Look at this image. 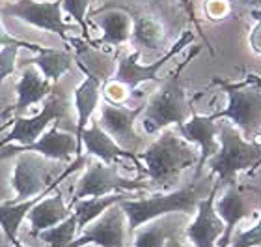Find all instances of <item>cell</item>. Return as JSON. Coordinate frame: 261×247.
I'll return each mask as SVG.
<instances>
[{"label": "cell", "instance_id": "44dd1931", "mask_svg": "<svg viewBox=\"0 0 261 247\" xmlns=\"http://www.w3.org/2000/svg\"><path fill=\"white\" fill-rule=\"evenodd\" d=\"M177 214H168L138 227L133 232V247H166L172 236H177L183 227V219Z\"/></svg>", "mask_w": 261, "mask_h": 247}, {"label": "cell", "instance_id": "9c48e42d", "mask_svg": "<svg viewBox=\"0 0 261 247\" xmlns=\"http://www.w3.org/2000/svg\"><path fill=\"white\" fill-rule=\"evenodd\" d=\"M192 41H194V32L187 30V32L183 34L172 47H170V51L164 53V56H161L159 60L151 62V64H147V66H144V64L138 62V58H140V51H135V53L123 56V58L118 62V68H116V73L112 79L121 82V84H125L130 92H133L135 88L140 86L142 82L157 81L159 79L157 75L164 68V64H166L168 60H172L177 53H181V51L185 49L187 45H191Z\"/></svg>", "mask_w": 261, "mask_h": 247}, {"label": "cell", "instance_id": "1f68e13d", "mask_svg": "<svg viewBox=\"0 0 261 247\" xmlns=\"http://www.w3.org/2000/svg\"><path fill=\"white\" fill-rule=\"evenodd\" d=\"M8 45H17V47H24V49H30V51H36L39 49L38 43H30V41H22V39H17L13 38L10 32H6L4 25L0 23V47H8Z\"/></svg>", "mask_w": 261, "mask_h": 247}, {"label": "cell", "instance_id": "7402d4cb", "mask_svg": "<svg viewBox=\"0 0 261 247\" xmlns=\"http://www.w3.org/2000/svg\"><path fill=\"white\" fill-rule=\"evenodd\" d=\"M97 25L103 30L99 43L114 45V47L123 45L125 41H129L133 34V17L123 8H114L101 13L97 17Z\"/></svg>", "mask_w": 261, "mask_h": 247}, {"label": "cell", "instance_id": "603a6c76", "mask_svg": "<svg viewBox=\"0 0 261 247\" xmlns=\"http://www.w3.org/2000/svg\"><path fill=\"white\" fill-rule=\"evenodd\" d=\"M130 17H133V34H130L133 43L142 49H161L166 41V30L163 23L147 13H133Z\"/></svg>", "mask_w": 261, "mask_h": 247}, {"label": "cell", "instance_id": "74e56055", "mask_svg": "<svg viewBox=\"0 0 261 247\" xmlns=\"http://www.w3.org/2000/svg\"><path fill=\"white\" fill-rule=\"evenodd\" d=\"M10 126H13V118H11V120H10V122H4V124H2V126H0V133L4 131L6 127H10Z\"/></svg>", "mask_w": 261, "mask_h": 247}, {"label": "cell", "instance_id": "e575fe53", "mask_svg": "<svg viewBox=\"0 0 261 247\" xmlns=\"http://www.w3.org/2000/svg\"><path fill=\"white\" fill-rule=\"evenodd\" d=\"M243 84H256V86H261V75H256V73H250L246 75L245 81H241Z\"/></svg>", "mask_w": 261, "mask_h": 247}, {"label": "cell", "instance_id": "f1b7e54d", "mask_svg": "<svg viewBox=\"0 0 261 247\" xmlns=\"http://www.w3.org/2000/svg\"><path fill=\"white\" fill-rule=\"evenodd\" d=\"M231 247H261V215L248 231H241L231 236Z\"/></svg>", "mask_w": 261, "mask_h": 247}, {"label": "cell", "instance_id": "d590c367", "mask_svg": "<svg viewBox=\"0 0 261 247\" xmlns=\"http://www.w3.org/2000/svg\"><path fill=\"white\" fill-rule=\"evenodd\" d=\"M166 247H191V245H187V243L181 242L179 234H177V236H172V238H170L168 242H166Z\"/></svg>", "mask_w": 261, "mask_h": 247}, {"label": "cell", "instance_id": "4316f807", "mask_svg": "<svg viewBox=\"0 0 261 247\" xmlns=\"http://www.w3.org/2000/svg\"><path fill=\"white\" fill-rule=\"evenodd\" d=\"M76 232H79V221L76 215L71 212L69 217H65L62 223L50 227L47 231L39 232L38 238L49 247H67L76 238Z\"/></svg>", "mask_w": 261, "mask_h": 247}, {"label": "cell", "instance_id": "2e32d148", "mask_svg": "<svg viewBox=\"0 0 261 247\" xmlns=\"http://www.w3.org/2000/svg\"><path fill=\"white\" fill-rule=\"evenodd\" d=\"M215 210L220 215V219L224 221V232L217 245L229 247L235 227L239 225L243 219H248L252 214V206L248 203V197H246V193L241 189L237 182L229 184V186L224 187L222 195L215 200Z\"/></svg>", "mask_w": 261, "mask_h": 247}, {"label": "cell", "instance_id": "d6986e66", "mask_svg": "<svg viewBox=\"0 0 261 247\" xmlns=\"http://www.w3.org/2000/svg\"><path fill=\"white\" fill-rule=\"evenodd\" d=\"M79 68L84 72V81L75 88V96H73L76 110V141L81 139L82 131L88 127V122L92 120L93 113L99 107V99H101V81H99V77L81 62H79ZM79 152H81V146H79Z\"/></svg>", "mask_w": 261, "mask_h": 247}, {"label": "cell", "instance_id": "3957f363", "mask_svg": "<svg viewBox=\"0 0 261 247\" xmlns=\"http://www.w3.org/2000/svg\"><path fill=\"white\" fill-rule=\"evenodd\" d=\"M261 163V143L246 141L243 133L231 124L222 122L218 127V152L207 161L211 174H217V184L226 187L237 182V176L252 170Z\"/></svg>", "mask_w": 261, "mask_h": 247}, {"label": "cell", "instance_id": "9a60e30c", "mask_svg": "<svg viewBox=\"0 0 261 247\" xmlns=\"http://www.w3.org/2000/svg\"><path fill=\"white\" fill-rule=\"evenodd\" d=\"M211 115H198L192 110L191 118L177 126L181 137L192 143L194 146H198L200 150V158L196 163V174L194 178L198 180L201 169L207 165V161L211 160L213 155L218 152V126Z\"/></svg>", "mask_w": 261, "mask_h": 247}, {"label": "cell", "instance_id": "7c38bea8", "mask_svg": "<svg viewBox=\"0 0 261 247\" xmlns=\"http://www.w3.org/2000/svg\"><path fill=\"white\" fill-rule=\"evenodd\" d=\"M19 152H36L53 161H69L73 155H81L79 152V141L71 133L60 131L58 120L53 122L47 131L41 133V137L27 146H2L0 148V160H6L10 155H15Z\"/></svg>", "mask_w": 261, "mask_h": 247}, {"label": "cell", "instance_id": "ac0fdd59", "mask_svg": "<svg viewBox=\"0 0 261 247\" xmlns=\"http://www.w3.org/2000/svg\"><path fill=\"white\" fill-rule=\"evenodd\" d=\"M53 90H55V84L49 79H45L34 64H27L15 86L17 103L11 109L6 110L4 116L10 115V113H13V116H21L22 110H27L28 107L45 101L53 94Z\"/></svg>", "mask_w": 261, "mask_h": 247}, {"label": "cell", "instance_id": "4fadbf2b", "mask_svg": "<svg viewBox=\"0 0 261 247\" xmlns=\"http://www.w3.org/2000/svg\"><path fill=\"white\" fill-rule=\"evenodd\" d=\"M218 189H220L218 184L211 187L207 197L198 203L194 219L183 229V234L192 243V247H218L217 243L224 232V221L215 210Z\"/></svg>", "mask_w": 261, "mask_h": 247}, {"label": "cell", "instance_id": "e0dca14e", "mask_svg": "<svg viewBox=\"0 0 261 247\" xmlns=\"http://www.w3.org/2000/svg\"><path fill=\"white\" fill-rule=\"evenodd\" d=\"M79 146H81V150H86L88 155H93V158H97L99 161H103L107 165H116L123 160H130L138 163V158H136L135 152L121 148L120 144L101 127L99 120H93L92 126L82 131L81 139H79Z\"/></svg>", "mask_w": 261, "mask_h": 247}, {"label": "cell", "instance_id": "83f0119b", "mask_svg": "<svg viewBox=\"0 0 261 247\" xmlns=\"http://www.w3.org/2000/svg\"><path fill=\"white\" fill-rule=\"evenodd\" d=\"M92 0H62V10L69 13L79 25H81L84 36H88V25H86V11L90 8Z\"/></svg>", "mask_w": 261, "mask_h": 247}, {"label": "cell", "instance_id": "277c9868", "mask_svg": "<svg viewBox=\"0 0 261 247\" xmlns=\"http://www.w3.org/2000/svg\"><path fill=\"white\" fill-rule=\"evenodd\" d=\"M201 198L203 197H201L198 182L194 178L191 184L177 187V189H172V191H161L144 198L127 197L121 200L120 206L125 212L127 231L133 234L138 227L146 225V223L157 219V217H163V215L196 214L198 203H200Z\"/></svg>", "mask_w": 261, "mask_h": 247}, {"label": "cell", "instance_id": "d4e9b609", "mask_svg": "<svg viewBox=\"0 0 261 247\" xmlns=\"http://www.w3.org/2000/svg\"><path fill=\"white\" fill-rule=\"evenodd\" d=\"M49 193H43V195H38V197L27 198V200H19V203H2L0 204V227L4 231L6 238L10 240V243H13L15 247H24L19 238H17V232H19V227L24 219H27L28 212L32 210V206L38 200H41L43 197H47Z\"/></svg>", "mask_w": 261, "mask_h": 247}, {"label": "cell", "instance_id": "d6a6232c", "mask_svg": "<svg viewBox=\"0 0 261 247\" xmlns=\"http://www.w3.org/2000/svg\"><path fill=\"white\" fill-rule=\"evenodd\" d=\"M248 43H250L252 51H254L256 55L261 56V13H259V19H257V23L254 25V28H252L250 38H248Z\"/></svg>", "mask_w": 261, "mask_h": 247}, {"label": "cell", "instance_id": "836d02e7", "mask_svg": "<svg viewBox=\"0 0 261 247\" xmlns=\"http://www.w3.org/2000/svg\"><path fill=\"white\" fill-rule=\"evenodd\" d=\"M179 4L183 6V10L187 11L189 19H191V21H194L196 25H198V21H196V15H194V6H192V0H179Z\"/></svg>", "mask_w": 261, "mask_h": 247}, {"label": "cell", "instance_id": "8d00e7d4", "mask_svg": "<svg viewBox=\"0 0 261 247\" xmlns=\"http://www.w3.org/2000/svg\"><path fill=\"white\" fill-rule=\"evenodd\" d=\"M243 4L252 6V8H261V0H241Z\"/></svg>", "mask_w": 261, "mask_h": 247}, {"label": "cell", "instance_id": "f35d334b", "mask_svg": "<svg viewBox=\"0 0 261 247\" xmlns=\"http://www.w3.org/2000/svg\"><path fill=\"white\" fill-rule=\"evenodd\" d=\"M0 148H2V146H0Z\"/></svg>", "mask_w": 261, "mask_h": 247}, {"label": "cell", "instance_id": "ba28073f", "mask_svg": "<svg viewBox=\"0 0 261 247\" xmlns=\"http://www.w3.org/2000/svg\"><path fill=\"white\" fill-rule=\"evenodd\" d=\"M67 115V103L65 98L62 96L58 90H53L49 98L45 99L43 107L38 115L24 118V116H13V127L11 131L6 135L4 139H0V146H6L10 143H17L21 146L34 143L41 137V133L47 129V126H50L53 122L60 120Z\"/></svg>", "mask_w": 261, "mask_h": 247}, {"label": "cell", "instance_id": "5b68a950", "mask_svg": "<svg viewBox=\"0 0 261 247\" xmlns=\"http://www.w3.org/2000/svg\"><path fill=\"white\" fill-rule=\"evenodd\" d=\"M215 84L228 94V105L211 113V116L215 120L231 122L246 141H256L261 135V86L222 79H217Z\"/></svg>", "mask_w": 261, "mask_h": 247}, {"label": "cell", "instance_id": "f546056e", "mask_svg": "<svg viewBox=\"0 0 261 247\" xmlns=\"http://www.w3.org/2000/svg\"><path fill=\"white\" fill-rule=\"evenodd\" d=\"M17 45H8L0 49V84L6 81V77H10L11 73H15L17 70V55H19Z\"/></svg>", "mask_w": 261, "mask_h": 247}, {"label": "cell", "instance_id": "30bf717a", "mask_svg": "<svg viewBox=\"0 0 261 247\" xmlns=\"http://www.w3.org/2000/svg\"><path fill=\"white\" fill-rule=\"evenodd\" d=\"M127 217L120 203L93 219L67 247H125Z\"/></svg>", "mask_w": 261, "mask_h": 247}, {"label": "cell", "instance_id": "7a4b0ae2", "mask_svg": "<svg viewBox=\"0 0 261 247\" xmlns=\"http://www.w3.org/2000/svg\"><path fill=\"white\" fill-rule=\"evenodd\" d=\"M198 53H200V47H194L185 58V62H181L179 66L170 73L168 79L161 84L157 92L149 98L140 120L146 133L155 135V133L163 131L170 126H181L191 118L192 109L189 99H187L185 84H183L181 75L185 72V68L189 66V62Z\"/></svg>", "mask_w": 261, "mask_h": 247}, {"label": "cell", "instance_id": "8fae6325", "mask_svg": "<svg viewBox=\"0 0 261 247\" xmlns=\"http://www.w3.org/2000/svg\"><path fill=\"white\" fill-rule=\"evenodd\" d=\"M2 11L6 15L17 17L36 28L58 34L64 41H71L67 36L69 27L65 25L62 17V0H50V2L17 0V2H10Z\"/></svg>", "mask_w": 261, "mask_h": 247}, {"label": "cell", "instance_id": "52a82bcc", "mask_svg": "<svg viewBox=\"0 0 261 247\" xmlns=\"http://www.w3.org/2000/svg\"><path fill=\"white\" fill-rule=\"evenodd\" d=\"M147 187H149V184L142 182L140 178L133 180V178L121 176L118 163L107 165L97 160L86 167V172L82 174V178L76 184L69 204H73L79 198L103 197V195H110V193H129L138 191V189H147Z\"/></svg>", "mask_w": 261, "mask_h": 247}, {"label": "cell", "instance_id": "6da1fadb", "mask_svg": "<svg viewBox=\"0 0 261 247\" xmlns=\"http://www.w3.org/2000/svg\"><path fill=\"white\" fill-rule=\"evenodd\" d=\"M138 161L146 165V174L155 189L172 191L179 184L181 174L198 163V150L179 133L166 127L144 152L136 154Z\"/></svg>", "mask_w": 261, "mask_h": 247}, {"label": "cell", "instance_id": "4dcf8cb0", "mask_svg": "<svg viewBox=\"0 0 261 247\" xmlns=\"http://www.w3.org/2000/svg\"><path fill=\"white\" fill-rule=\"evenodd\" d=\"M105 96V101L107 103H112V105H123L129 99L130 96V90L125 86V84H121V82L114 81V79H110L107 84H105L103 92Z\"/></svg>", "mask_w": 261, "mask_h": 247}, {"label": "cell", "instance_id": "484cf974", "mask_svg": "<svg viewBox=\"0 0 261 247\" xmlns=\"http://www.w3.org/2000/svg\"><path fill=\"white\" fill-rule=\"evenodd\" d=\"M127 197H129L127 193H110V195H103V197L79 198L73 204H69L73 214L76 215V221H79V231L82 232L93 219H97L99 215L107 212L110 206L121 203Z\"/></svg>", "mask_w": 261, "mask_h": 247}, {"label": "cell", "instance_id": "cb8c5ba5", "mask_svg": "<svg viewBox=\"0 0 261 247\" xmlns=\"http://www.w3.org/2000/svg\"><path fill=\"white\" fill-rule=\"evenodd\" d=\"M28 62L38 68L45 79H49L53 84H56L60 81V77H64L65 73L73 68L75 58L67 51H58L39 45V49L36 51V56L30 58Z\"/></svg>", "mask_w": 261, "mask_h": 247}, {"label": "cell", "instance_id": "5bb4252c", "mask_svg": "<svg viewBox=\"0 0 261 247\" xmlns=\"http://www.w3.org/2000/svg\"><path fill=\"white\" fill-rule=\"evenodd\" d=\"M144 107L146 105L129 109L125 105H112L105 101V105L101 107L99 124L121 148L129 150V152H138L142 144V137L136 133L135 122L144 113Z\"/></svg>", "mask_w": 261, "mask_h": 247}, {"label": "cell", "instance_id": "8992f818", "mask_svg": "<svg viewBox=\"0 0 261 247\" xmlns=\"http://www.w3.org/2000/svg\"><path fill=\"white\" fill-rule=\"evenodd\" d=\"M15 161V169L11 176V187L15 191L19 200H27V198L38 197L43 193H50L64 178L75 172L79 167L84 165V158L76 155V160L60 172L58 178L53 176V167L47 163V158L36 154V152H19Z\"/></svg>", "mask_w": 261, "mask_h": 247}, {"label": "cell", "instance_id": "ffe728a7", "mask_svg": "<svg viewBox=\"0 0 261 247\" xmlns=\"http://www.w3.org/2000/svg\"><path fill=\"white\" fill-rule=\"evenodd\" d=\"M71 206L65 204L62 193H55L50 197H43L41 200L34 204L32 210L28 212L27 219L30 223V234L38 238L39 232L47 231L50 227L58 225L65 217L71 215Z\"/></svg>", "mask_w": 261, "mask_h": 247}]
</instances>
